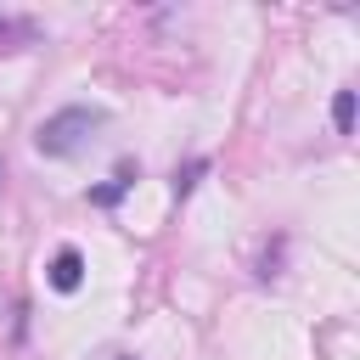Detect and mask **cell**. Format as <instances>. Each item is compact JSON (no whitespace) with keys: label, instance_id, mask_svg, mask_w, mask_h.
Masks as SVG:
<instances>
[{"label":"cell","instance_id":"5b68a950","mask_svg":"<svg viewBox=\"0 0 360 360\" xmlns=\"http://www.w3.org/2000/svg\"><path fill=\"white\" fill-rule=\"evenodd\" d=\"M202 169H208V163H191V169H186V174H174V197H186V191H191V186H197V174H202Z\"/></svg>","mask_w":360,"mask_h":360},{"label":"cell","instance_id":"277c9868","mask_svg":"<svg viewBox=\"0 0 360 360\" xmlns=\"http://www.w3.org/2000/svg\"><path fill=\"white\" fill-rule=\"evenodd\" d=\"M332 124H338V135L354 129V90H338L332 96Z\"/></svg>","mask_w":360,"mask_h":360},{"label":"cell","instance_id":"8992f818","mask_svg":"<svg viewBox=\"0 0 360 360\" xmlns=\"http://www.w3.org/2000/svg\"><path fill=\"white\" fill-rule=\"evenodd\" d=\"M11 34H22V22H17V17H6V11H0V39H11Z\"/></svg>","mask_w":360,"mask_h":360},{"label":"cell","instance_id":"3957f363","mask_svg":"<svg viewBox=\"0 0 360 360\" xmlns=\"http://www.w3.org/2000/svg\"><path fill=\"white\" fill-rule=\"evenodd\" d=\"M129 186H135V169H118V180H112V186H96V191H90V202H96V208H112Z\"/></svg>","mask_w":360,"mask_h":360},{"label":"cell","instance_id":"6da1fadb","mask_svg":"<svg viewBox=\"0 0 360 360\" xmlns=\"http://www.w3.org/2000/svg\"><path fill=\"white\" fill-rule=\"evenodd\" d=\"M96 129H107V112H101V107L73 101V107L51 112V118L34 129V146H39L45 158H73V152H84V146H90V135H96Z\"/></svg>","mask_w":360,"mask_h":360},{"label":"cell","instance_id":"7a4b0ae2","mask_svg":"<svg viewBox=\"0 0 360 360\" xmlns=\"http://www.w3.org/2000/svg\"><path fill=\"white\" fill-rule=\"evenodd\" d=\"M51 287H56V292H79V287H84V259H79V248H56V259H51Z\"/></svg>","mask_w":360,"mask_h":360},{"label":"cell","instance_id":"52a82bcc","mask_svg":"<svg viewBox=\"0 0 360 360\" xmlns=\"http://www.w3.org/2000/svg\"><path fill=\"white\" fill-rule=\"evenodd\" d=\"M0 186H6V163H0Z\"/></svg>","mask_w":360,"mask_h":360}]
</instances>
